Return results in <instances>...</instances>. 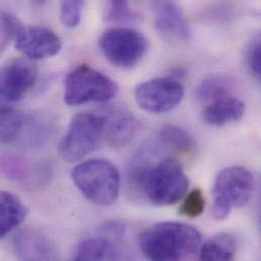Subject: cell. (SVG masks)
I'll return each mask as SVG.
<instances>
[{"mask_svg": "<svg viewBox=\"0 0 261 261\" xmlns=\"http://www.w3.org/2000/svg\"><path fill=\"white\" fill-rule=\"evenodd\" d=\"M184 88L173 76L155 77L138 85L134 92L136 104L143 111L162 114L175 109L183 100Z\"/></svg>", "mask_w": 261, "mask_h": 261, "instance_id": "cell-8", "label": "cell"}, {"mask_svg": "<svg viewBox=\"0 0 261 261\" xmlns=\"http://www.w3.org/2000/svg\"><path fill=\"white\" fill-rule=\"evenodd\" d=\"M156 139L164 147L178 154H189L195 147L193 137L185 129L175 125L162 127L158 132Z\"/></svg>", "mask_w": 261, "mask_h": 261, "instance_id": "cell-19", "label": "cell"}, {"mask_svg": "<svg viewBox=\"0 0 261 261\" xmlns=\"http://www.w3.org/2000/svg\"><path fill=\"white\" fill-rule=\"evenodd\" d=\"M14 46L31 60L56 56L62 49L61 39L52 30L40 25H21L14 35Z\"/></svg>", "mask_w": 261, "mask_h": 261, "instance_id": "cell-10", "label": "cell"}, {"mask_svg": "<svg viewBox=\"0 0 261 261\" xmlns=\"http://www.w3.org/2000/svg\"><path fill=\"white\" fill-rule=\"evenodd\" d=\"M137 18L130 9L129 0H106L104 19L107 22H130Z\"/></svg>", "mask_w": 261, "mask_h": 261, "instance_id": "cell-21", "label": "cell"}, {"mask_svg": "<svg viewBox=\"0 0 261 261\" xmlns=\"http://www.w3.org/2000/svg\"><path fill=\"white\" fill-rule=\"evenodd\" d=\"M153 158L149 145L143 146L131 162L128 179L131 186L149 203L172 205L187 193L189 180L180 162L173 156Z\"/></svg>", "mask_w": 261, "mask_h": 261, "instance_id": "cell-1", "label": "cell"}, {"mask_svg": "<svg viewBox=\"0 0 261 261\" xmlns=\"http://www.w3.org/2000/svg\"><path fill=\"white\" fill-rule=\"evenodd\" d=\"M104 139L113 147H124L132 142L139 131V121L127 110L116 107L102 113Z\"/></svg>", "mask_w": 261, "mask_h": 261, "instance_id": "cell-13", "label": "cell"}, {"mask_svg": "<svg viewBox=\"0 0 261 261\" xmlns=\"http://www.w3.org/2000/svg\"><path fill=\"white\" fill-rule=\"evenodd\" d=\"M237 252V240L228 233H220L210 238L199 248L201 260H232Z\"/></svg>", "mask_w": 261, "mask_h": 261, "instance_id": "cell-17", "label": "cell"}, {"mask_svg": "<svg viewBox=\"0 0 261 261\" xmlns=\"http://www.w3.org/2000/svg\"><path fill=\"white\" fill-rule=\"evenodd\" d=\"M77 189L91 202L100 206L114 204L120 192V174L109 161L95 159L79 164L71 172Z\"/></svg>", "mask_w": 261, "mask_h": 261, "instance_id": "cell-3", "label": "cell"}, {"mask_svg": "<svg viewBox=\"0 0 261 261\" xmlns=\"http://www.w3.org/2000/svg\"><path fill=\"white\" fill-rule=\"evenodd\" d=\"M28 214L27 207L14 193L0 190V239L18 227Z\"/></svg>", "mask_w": 261, "mask_h": 261, "instance_id": "cell-16", "label": "cell"}, {"mask_svg": "<svg viewBox=\"0 0 261 261\" xmlns=\"http://www.w3.org/2000/svg\"><path fill=\"white\" fill-rule=\"evenodd\" d=\"M201 244L200 233L192 226L177 222L158 223L139 237V247L150 260H184L194 256Z\"/></svg>", "mask_w": 261, "mask_h": 261, "instance_id": "cell-2", "label": "cell"}, {"mask_svg": "<svg viewBox=\"0 0 261 261\" xmlns=\"http://www.w3.org/2000/svg\"><path fill=\"white\" fill-rule=\"evenodd\" d=\"M105 58L114 66L129 69L137 65L147 51V40L128 28H110L99 40Z\"/></svg>", "mask_w": 261, "mask_h": 261, "instance_id": "cell-7", "label": "cell"}, {"mask_svg": "<svg viewBox=\"0 0 261 261\" xmlns=\"http://www.w3.org/2000/svg\"><path fill=\"white\" fill-rule=\"evenodd\" d=\"M154 27L166 40L175 43L187 42L191 31L181 9L170 0L154 2Z\"/></svg>", "mask_w": 261, "mask_h": 261, "instance_id": "cell-12", "label": "cell"}, {"mask_svg": "<svg viewBox=\"0 0 261 261\" xmlns=\"http://www.w3.org/2000/svg\"><path fill=\"white\" fill-rule=\"evenodd\" d=\"M123 229L117 224L103 228L102 235L88 237L76 247L74 260H116L122 257L117 243Z\"/></svg>", "mask_w": 261, "mask_h": 261, "instance_id": "cell-11", "label": "cell"}, {"mask_svg": "<svg viewBox=\"0 0 261 261\" xmlns=\"http://www.w3.org/2000/svg\"><path fill=\"white\" fill-rule=\"evenodd\" d=\"M245 103L231 94L220 96L207 103L202 110V119L212 126H225L240 121L245 115Z\"/></svg>", "mask_w": 261, "mask_h": 261, "instance_id": "cell-14", "label": "cell"}, {"mask_svg": "<svg viewBox=\"0 0 261 261\" xmlns=\"http://www.w3.org/2000/svg\"><path fill=\"white\" fill-rule=\"evenodd\" d=\"M231 84L223 76L214 75L205 79L196 89V97L204 104L226 94H231Z\"/></svg>", "mask_w": 261, "mask_h": 261, "instance_id": "cell-20", "label": "cell"}, {"mask_svg": "<svg viewBox=\"0 0 261 261\" xmlns=\"http://www.w3.org/2000/svg\"><path fill=\"white\" fill-rule=\"evenodd\" d=\"M104 117L102 114L82 112L74 115L63 136L59 152L69 163L81 161L94 152L104 140Z\"/></svg>", "mask_w": 261, "mask_h": 261, "instance_id": "cell-6", "label": "cell"}, {"mask_svg": "<svg viewBox=\"0 0 261 261\" xmlns=\"http://www.w3.org/2000/svg\"><path fill=\"white\" fill-rule=\"evenodd\" d=\"M254 187V178L244 167L232 166L221 171L213 187L214 218L223 221L234 208L246 205L252 197Z\"/></svg>", "mask_w": 261, "mask_h": 261, "instance_id": "cell-4", "label": "cell"}, {"mask_svg": "<svg viewBox=\"0 0 261 261\" xmlns=\"http://www.w3.org/2000/svg\"><path fill=\"white\" fill-rule=\"evenodd\" d=\"M184 201L180 207V213L186 218L195 219L203 214L205 200L203 193L199 188L193 189L184 197Z\"/></svg>", "mask_w": 261, "mask_h": 261, "instance_id": "cell-23", "label": "cell"}, {"mask_svg": "<svg viewBox=\"0 0 261 261\" xmlns=\"http://www.w3.org/2000/svg\"><path fill=\"white\" fill-rule=\"evenodd\" d=\"M38 68L27 57L12 58L0 67V104L21 100L36 85Z\"/></svg>", "mask_w": 261, "mask_h": 261, "instance_id": "cell-9", "label": "cell"}, {"mask_svg": "<svg viewBox=\"0 0 261 261\" xmlns=\"http://www.w3.org/2000/svg\"><path fill=\"white\" fill-rule=\"evenodd\" d=\"M16 256L22 260L54 259V251L48 239L35 230H21L13 240Z\"/></svg>", "mask_w": 261, "mask_h": 261, "instance_id": "cell-15", "label": "cell"}, {"mask_svg": "<svg viewBox=\"0 0 261 261\" xmlns=\"http://www.w3.org/2000/svg\"><path fill=\"white\" fill-rule=\"evenodd\" d=\"M30 121L9 105L0 104V143H13L20 139Z\"/></svg>", "mask_w": 261, "mask_h": 261, "instance_id": "cell-18", "label": "cell"}, {"mask_svg": "<svg viewBox=\"0 0 261 261\" xmlns=\"http://www.w3.org/2000/svg\"><path fill=\"white\" fill-rule=\"evenodd\" d=\"M246 64L253 77L257 81H260L261 42L259 36L254 37L247 47Z\"/></svg>", "mask_w": 261, "mask_h": 261, "instance_id": "cell-24", "label": "cell"}, {"mask_svg": "<svg viewBox=\"0 0 261 261\" xmlns=\"http://www.w3.org/2000/svg\"><path fill=\"white\" fill-rule=\"evenodd\" d=\"M64 86V101L69 106L106 103L119 91L113 80L86 64L69 72Z\"/></svg>", "mask_w": 261, "mask_h": 261, "instance_id": "cell-5", "label": "cell"}, {"mask_svg": "<svg viewBox=\"0 0 261 261\" xmlns=\"http://www.w3.org/2000/svg\"><path fill=\"white\" fill-rule=\"evenodd\" d=\"M86 1L60 0V21L64 27L73 29L80 24Z\"/></svg>", "mask_w": 261, "mask_h": 261, "instance_id": "cell-22", "label": "cell"}]
</instances>
